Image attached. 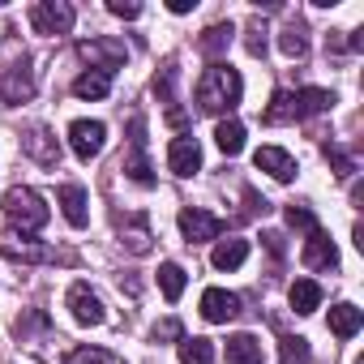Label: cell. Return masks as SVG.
<instances>
[{
	"label": "cell",
	"mask_w": 364,
	"mask_h": 364,
	"mask_svg": "<svg viewBox=\"0 0 364 364\" xmlns=\"http://www.w3.org/2000/svg\"><path fill=\"white\" fill-rule=\"evenodd\" d=\"M240 95H245L240 73H236L232 65H219V60H215V65L202 73V82H198V107H202L206 116L232 112V107L240 103Z\"/></svg>",
	"instance_id": "obj_1"
},
{
	"label": "cell",
	"mask_w": 364,
	"mask_h": 364,
	"mask_svg": "<svg viewBox=\"0 0 364 364\" xmlns=\"http://www.w3.org/2000/svg\"><path fill=\"white\" fill-rule=\"evenodd\" d=\"M0 210H5V219H9L14 228H22V232H39V228L52 219L48 202H43L35 189H22V185L0 198Z\"/></svg>",
	"instance_id": "obj_2"
},
{
	"label": "cell",
	"mask_w": 364,
	"mask_h": 364,
	"mask_svg": "<svg viewBox=\"0 0 364 364\" xmlns=\"http://www.w3.org/2000/svg\"><path fill=\"white\" fill-rule=\"evenodd\" d=\"M73 5H65V0H39V5L31 9V26L39 35H69L73 31Z\"/></svg>",
	"instance_id": "obj_3"
},
{
	"label": "cell",
	"mask_w": 364,
	"mask_h": 364,
	"mask_svg": "<svg viewBox=\"0 0 364 364\" xmlns=\"http://www.w3.org/2000/svg\"><path fill=\"white\" fill-rule=\"evenodd\" d=\"M69 146H73V154H77L82 163L99 159L103 146H107V124H103V120H73V124H69Z\"/></svg>",
	"instance_id": "obj_4"
},
{
	"label": "cell",
	"mask_w": 364,
	"mask_h": 364,
	"mask_svg": "<svg viewBox=\"0 0 364 364\" xmlns=\"http://www.w3.org/2000/svg\"><path fill=\"white\" fill-rule=\"evenodd\" d=\"M180 232H185L189 245H206V240H219L223 219L210 215V210H202V206H185V210H180Z\"/></svg>",
	"instance_id": "obj_5"
},
{
	"label": "cell",
	"mask_w": 364,
	"mask_h": 364,
	"mask_svg": "<svg viewBox=\"0 0 364 364\" xmlns=\"http://www.w3.org/2000/svg\"><path fill=\"white\" fill-rule=\"evenodd\" d=\"M77 56L82 60H90V69H103V73H116L120 65H124V43L120 39H90V43H82L77 48Z\"/></svg>",
	"instance_id": "obj_6"
},
{
	"label": "cell",
	"mask_w": 364,
	"mask_h": 364,
	"mask_svg": "<svg viewBox=\"0 0 364 364\" xmlns=\"http://www.w3.org/2000/svg\"><path fill=\"white\" fill-rule=\"evenodd\" d=\"M69 313H73L77 326H103V321H107L103 300H99L86 283H73V287H69Z\"/></svg>",
	"instance_id": "obj_7"
},
{
	"label": "cell",
	"mask_w": 364,
	"mask_h": 364,
	"mask_svg": "<svg viewBox=\"0 0 364 364\" xmlns=\"http://www.w3.org/2000/svg\"><path fill=\"white\" fill-rule=\"evenodd\" d=\"M300 262H304L309 270H334V266H338V249H334V240H330V236L317 228V232H309Z\"/></svg>",
	"instance_id": "obj_8"
},
{
	"label": "cell",
	"mask_w": 364,
	"mask_h": 364,
	"mask_svg": "<svg viewBox=\"0 0 364 364\" xmlns=\"http://www.w3.org/2000/svg\"><path fill=\"white\" fill-rule=\"evenodd\" d=\"M202 317L215 321V326L240 317V296H236V291H223V287H206V296H202Z\"/></svg>",
	"instance_id": "obj_9"
},
{
	"label": "cell",
	"mask_w": 364,
	"mask_h": 364,
	"mask_svg": "<svg viewBox=\"0 0 364 364\" xmlns=\"http://www.w3.org/2000/svg\"><path fill=\"white\" fill-rule=\"evenodd\" d=\"M0 253H5V257H14V262H56V249H48V245H35V240H26V236H18V232L0 236Z\"/></svg>",
	"instance_id": "obj_10"
},
{
	"label": "cell",
	"mask_w": 364,
	"mask_h": 364,
	"mask_svg": "<svg viewBox=\"0 0 364 364\" xmlns=\"http://www.w3.org/2000/svg\"><path fill=\"white\" fill-rule=\"evenodd\" d=\"M167 167H171L176 176H193V171L202 167V146H198V137H176V141L167 146Z\"/></svg>",
	"instance_id": "obj_11"
},
{
	"label": "cell",
	"mask_w": 364,
	"mask_h": 364,
	"mask_svg": "<svg viewBox=\"0 0 364 364\" xmlns=\"http://www.w3.org/2000/svg\"><path fill=\"white\" fill-rule=\"evenodd\" d=\"M35 95V73H31V65L22 60V65H14L9 73H5V82H0V99L5 103H26Z\"/></svg>",
	"instance_id": "obj_12"
},
{
	"label": "cell",
	"mask_w": 364,
	"mask_h": 364,
	"mask_svg": "<svg viewBox=\"0 0 364 364\" xmlns=\"http://www.w3.org/2000/svg\"><path fill=\"white\" fill-rule=\"evenodd\" d=\"M22 146H26V154H31L35 163H43V167H56V163H60V146H56V137H52L43 124H35V129L22 137Z\"/></svg>",
	"instance_id": "obj_13"
},
{
	"label": "cell",
	"mask_w": 364,
	"mask_h": 364,
	"mask_svg": "<svg viewBox=\"0 0 364 364\" xmlns=\"http://www.w3.org/2000/svg\"><path fill=\"white\" fill-rule=\"evenodd\" d=\"M253 163H257L262 171H270L274 180H283V185L296 176V159H291L287 150H279V146H262V150L253 154Z\"/></svg>",
	"instance_id": "obj_14"
},
{
	"label": "cell",
	"mask_w": 364,
	"mask_h": 364,
	"mask_svg": "<svg viewBox=\"0 0 364 364\" xmlns=\"http://www.w3.org/2000/svg\"><path fill=\"white\" fill-rule=\"evenodd\" d=\"M334 99L330 90H317V86H304V90H291V120H309L317 112H326Z\"/></svg>",
	"instance_id": "obj_15"
},
{
	"label": "cell",
	"mask_w": 364,
	"mask_h": 364,
	"mask_svg": "<svg viewBox=\"0 0 364 364\" xmlns=\"http://www.w3.org/2000/svg\"><path fill=\"white\" fill-rule=\"evenodd\" d=\"M56 202H60V210H65V219H69L73 228H86V223H90L86 189H82V185H60V189H56Z\"/></svg>",
	"instance_id": "obj_16"
},
{
	"label": "cell",
	"mask_w": 364,
	"mask_h": 364,
	"mask_svg": "<svg viewBox=\"0 0 364 364\" xmlns=\"http://www.w3.org/2000/svg\"><path fill=\"white\" fill-rule=\"evenodd\" d=\"M112 77H116V73L90 69V73H82V77L73 82V95H77V99H107V95H112Z\"/></svg>",
	"instance_id": "obj_17"
},
{
	"label": "cell",
	"mask_w": 364,
	"mask_h": 364,
	"mask_svg": "<svg viewBox=\"0 0 364 364\" xmlns=\"http://www.w3.org/2000/svg\"><path fill=\"white\" fill-rule=\"evenodd\" d=\"M360 326H364V313H360L355 304H334V309H330V330H334L338 338H355Z\"/></svg>",
	"instance_id": "obj_18"
},
{
	"label": "cell",
	"mask_w": 364,
	"mask_h": 364,
	"mask_svg": "<svg viewBox=\"0 0 364 364\" xmlns=\"http://www.w3.org/2000/svg\"><path fill=\"white\" fill-rule=\"evenodd\" d=\"M228 364H262V338L232 334L228 338Z\"/></svg>",
	"instance_id": "obj_19"
},
{
	"label": "cell",
	"mask_w": 364,
	"mask_h": 364,
	"mask_svg": "<svg viewBox=\"0 0 364 364\" xmlns=\"http://www.w3.org/2000/svg\"><path fill=\"white\" fill-rule=\"evenodd\" d=\"M232 35H236V31H232V22H219V26H210V31L198 39V52L215 60V56H223V52L232 48Z\"/></svg>",
	"instance_id": "obj_20"
},
{
	"label": "cell",
	"mask_w": 364,
	"mask_h": 364,
	"mask_svg": "<svg viewBox=\"0 0 364 364\" xmlns=\"http://www.w3.org/2000/svg\"><path fill=\"white\" fill-rule=\"evenodd\" d=\"M245 257H249V240H223V245L210 253L215 270H240V266H245Z\"/></svg>",
	"instance_id": "obj_21"
},
{
	"label": "cell",
	"mask_w": 364,
	"mask_h": 364,
	"mask_svg": "<svg viewBox=\"0 0 364 364\" xmlns=\"http://www.w3.org/2000/svg\"><path fill=\"white\" fill-rule=\"evenodd\" d=\"M287 300H291L296 313H313V309L321 304V283H313V279H296L291 291H287Z\"/></svg>",
	"instance_id": "obj_22"
},
{
	"label": "cell",
	"mask_w": 364,
	"mask_h": 364,
	"mask_svg": "<svg viewBox=\"0 0 364 364\" xmlns=\"http://www.w3.org/2000/svg\"><path fill=\"white\" fill-rule=\"evenodd\" d=\"M159 287H163V296L176 304L180 296H185V266H176V262H163V266H159Z\"/></svg>",
	"instance_id": "obj_23"
},
{
	"label": "cell",
	"mask_w": 364,
	"mask_h": 364,
	"mask_svg": "<svg viewBox=\"0 0 364 364\" xmlns=\"http://www.w3.org/2000/svg\"><path fill=\"white\" fill-rule=\"evenodd\" d=\"M180 364H215L210 338H180Z\"/></svg>",
	"instance_id": "obj_24"
},
{
	"label": "cell",
	"mask_w": 364,
	"mask_h": 364,
	"mask_svg": "<svg viewBox=\"0 0 364 364\" xmlns=\"http://www.w3.org/2000/svg\"><path fill=\"white\" fill-rule=\"evenodd\" d=\"M215 141H219L223 154H240V150H245V124H240V120H223V124L215 129Z\"/></svg>",
	"instance_id": "obj_25"
},
{
	"label": "cell",
	"mask_w": 364,
	"mask_h": 364,
	"mask_svg": "<svg viewBox=\"0 0 364 364\" xmlns=\"http://www.w3.org/2000/svg\"><path fill=\"white\" fill-rule=\"evenodd\" d=\"M120 245L129 249V253H150V228H146V219H133V228L129 232H120Z\"/></svg>",
	"instance_id": "obj_26"
},
{
	"label": "cell",
	"mask_w": 364,
	"mask_h": 364,
	"mask_svg": "<svg viewBox=\"0 0 364 364\" xmlns=\"http://www.w3.org/2000/svg\"><path fill=\"white\" fill-rule=\"evenodd\" d=\"M279 360H283V364H309V338L287 334V338L279 343Z\"/></svg>",
	"instance_id": "obj_27"
},
{
	"label": "cell",
	"mask_w": 364,
	"mask_h": 364,
	"mask_svg": "<svg viewBox=\"0 0 364 364\" xmlns=\"http://www.w3.org/2000/svg\"><path fill=\"white\" fill-rule=\"evenodd\" d=\"M262 120H266V124H287V120H291V90H279V95L270 99V107L262 112Z\"/></svg>",
	"instance_id": "obj_28"
},
{
	"label": "cell",
	"mask_w": 364,
	"mask_h": 364,
	"mask_svg": "<svg viewBox=\"0 0 364 364\" xmlns=\"http://www.w3.org/2000/svg\"><path fill=\"white\" fill-rule=\"evenodd\" d=\"M279 48H283L287 56H296V60H300V56L309 52V39H304V26H300V22H291V26L283 31V39H279Z\"/></svg>",
	"instance_id": "obj_29"
},
{
	"label": "cell",
	"mask_w": 364,
	"mask_h": 364,
	"mask_svg": "<svg viewBox=\"0 0 364 364\" xmlns=\"http://www.w3.org/2000/svg\"><path fill=\"white\" fill-rule=\"evenodd\" d=\"M65 364H124V360H116L112 351H99V347H77Z\"/></svg>",
	"instance_id": "obj_30"
},
{
	"label": "cell",
	"mask_w": 364,
	"mask_h": 364,
	"mask_svg": "<svg viewBox=\"0 0 364 364\" xmlns=\"http://www.w3.org/2000/svg\"><path fill=\"white\" fill-rule=\"evenodd\" d=\"M326 159H330V167H334V176H338V180H351V176H355V159H351V154H343L338 146H326Z\"/></svg>",
	"instance_id": "obj_31"
},
{
	"label": "cell",
	"mask_w": 364,
	"mask_h": 364,
	"mask_svg": "<svg viewBox=\"0 0 364 364\" xmlns=\"http://www.w3.org/2000/svg\"><path fill=\"white\" fill-rule=\"evenodd\" d=\"M171 82H176V65H163L159 69V77H154V95L167 103V107H176V95H171Z\"/></svg>",
	"instance_id": "obj_32"
},
{
	"label": "cell",
	"mask_w": 364,
	"mask_h": 364,
	"mask_svg": "<svg viewBox=\"0 0 364 364\" xmlns=\"http://www.w3.org/2000/svg\"><path fill=\"white\" fill-rule=\"evenodd\" d=\"M287 223H291L296 232H317V215H313L309 206H296V202L287 206Z\"/></svg>",
	"instance_id": "obj_33"
},
{
	"label": "cell",
	"mask_w": 364,
	"mask_h": 364,
	"mask_svg": "<svg viewBox=\"0 0 364 364\" xmlns=\"http://www.w3.org/2000/svg\"><path fill=\"white\" fill-rule=\"evenodd\" d=\"M171 338H185V330H180V321H176V317H167V321H159V326H154V343H171Z\"/></svg>",
	"instance_id": "obj_34"
},
{
	"label": "cell",
	"mask_w": 364,
	"mask_h": 364,
	"mask_svg": "<svg viewBox=\"0 0 364 364\" xmlns=\"http://www.w3.org/2000/svg\"><path fill=\"white\" fill-rule=\"evenodd\" d=\"M107 14H116V18L133 22V18H141V5H133V0H107Z\"/></svg>",
	"instance_id": "obj_35"
},
{
	"label": "cell",
	"mask_w": 364,
	"mask_h": 364,
	"mask_svg": "<svg viewBox=\"0 0 364 364\" xmlns=\"http://www.w3.org/2000/svg\"><path fill=\"white\" fill-rule=\"evenodd\" d=\"M249 52L253 56H266V31L262 26H249Z\"/></svg>",
	"instance_id": "obj_36"
}]
</instances>
